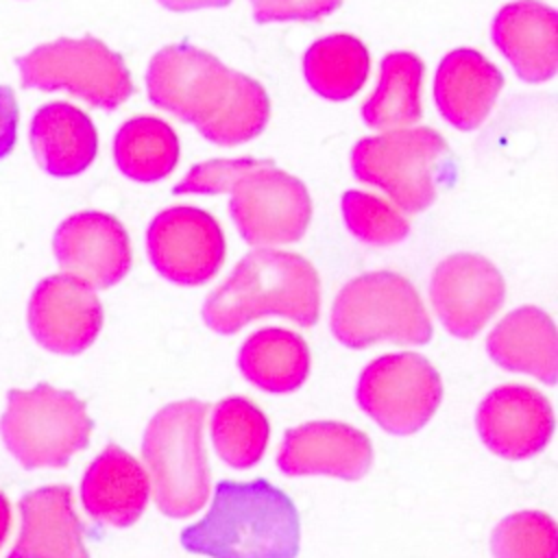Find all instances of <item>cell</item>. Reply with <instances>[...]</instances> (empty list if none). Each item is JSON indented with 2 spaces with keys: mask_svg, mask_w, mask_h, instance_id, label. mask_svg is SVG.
Here are the masks:
<instances>
[{
  "mask_svg": "<svg viewBox=\"0 0 558 558\" xmlns=\"http://www.w3.org/2000/svg\"><path fill=\"white\" fill-rule=\"evenodd\" d=\"M146 92L155 107L194 124L218 146H238L257 137L270 116L268 94L255 78L187 44L155 52L146 72Z\"/></svg>",
  "mask_w": 558,
  "mask_h": 558,
  "instance_id": "1",
  "label": "cell"
},
{
  "mask_svg": "<svg viewBox=\"0 0 558 558\" xmlns=\"http://www.w3.org/2000/svg\"><path fill=\"white\" fill-rule=\"evenodd\" d=\"M174 194L229 192V214L246 244L270 248L296 242L312 218L307 187L272 161L238 157L211 159L194 166L174 187Z\"/></svg>",
  "mask_w": 558,
  "mask_h": 558,
  "instance_id": "2",
  "label": "cell"
},
{
  "mask_svg": "<svg viewBox=\"0 0 558 558\" xmlns=\"http://www.w3.org/2000/svg\"><path fill=\"white\" fill-rule=\"evenodd\" d=\"M299 541L292 499L262 477L218 482L205 517L181 532L185 551L209 558H296Z\"/></svg>",
  "mask_w": 558,
  "mask_h": 558,
  "instance_id": "3",
  "label": "cell"
},
{
  "mask_svg": "<svg viewBox=\"0 0 558 558\" xmlns=\"http://www.w3.org/2000/svg\"><path fill=\"white\" fill-rule=\"evenodd\" d=\"M320 312L316 268L299 253L255 248L205 299L203 320L216 333H235L266 314L312 327Z\"/></svg>",
  "mask_w": 558,
  "mask_h": 558,
  "instance_id": "4",
  "label": "cell"
},
{
  "mask_svg": "<svg viewBox=\"0 0 558 558\" xmlns=\"http://www.w3.org/2000/svg\"><path fill=\"white\" fill-rule=\"evenodd\" d=\"M207 403L183 399L161 408L146 425L142 458L157 508L172 519L198 512L209 499V464L203 447Z\"/></svg>",
  "mask_w": 558,
  "mask_h": 558,
  "instance_id": "5",
  "label": "cell"
},
{
  "mask_svg": "<svg viewBox=\"0 0 558 558\" xmlns=\"http://www.w3.org/2000/svg\"><path fill=\"white\" fill-rule=\"evenodd\" d=\"M331 331L349 349L381 340L425 344L432 340V320L410 279L375 270L351 279L338 292L331 305Z\"/></svg>",
  "mask_w": 558,
  "mask_h": 558,
  "instance_id": "6",
  "label": "cell"
},
{
  "mask_svg": "<svg viewBox=\"0 0 558 558\" xmlns=\"http://www.w3.org/2000/svg\"><path fill=\"white\" fill-rule=\"evenodd\" d=\"M92 427L85 403L50 384L11 390L0 421L2 440L24 469L65 466L89 445Z\"/></svg>",
  "mask_w": 558,
  "mask_h": 558,
  "instance_id": "7",
  "label": "cell"
},
{
  "mask_svg": "<svg viewBox=\"0 0 558 558\" xmlns=\"http://www.w3.org/2000/svg\"><path fill=\"white\" fill-rule=\"evenodd\" d=\"M447 148L432 126L395 129L360 140L351 150V170L357 181L384 190L397 209L418 214L436 198L434 172Z\"/></svg>",
  "mask_w": 558,
  "mask_h": 558,
  "instance_id": "8",
  "label": "cell"
},
{
  "mask_svg": "<svg viewBox=\"0 0 558 558\" xmlns=\"http://www.w3.org/2000/svg\"><path fill=\"white\" fill-rule=\"evenodd\" d=\"M22 87L65 89L92 107L113 111L133 94L124 59L96 37H61L17 59Z\"/></svg>",
  "mask_w": 558,
  "mask_h": 558,
  "instance_id": "9",
  "label": "cell"
},
{
  "mask_svg": "<svg viewBox=\"0 0 558 558\" xmlns=\"http://www.w3.org/2000/svg\"><path fill=\"white\" fill-rule=\"evenodd\" d=\"M360 408L386 432L410 436L438 410L442 381L418 353H388L373 360L357 379Z\"/></svg>",
  "mask_w": 558,
  "mask_h": 558,
  "instance_id": "10",
  "label": "cell"
},
{
  "mask_svg": "<svg viewBox=\"0 0 558 558\" xmlns=\"http://www.w3.org/2000/svg\"><path fill=\"white\" fill-rule=\"evenodd\" d=\"M146 248L157 272L177 286L207 283L227 253L218 220L190 205L159 211L148 227Z\"/></svg>",
  "mask_w": 558,
  "mask_h": 558,
  "instance_id": "11",
  "label": "cell"
},
{
  "mask_svg": "<svg viewBox=\"0 0 558 558\" xmlns=\"http://www.w3.org/2000/svg\"><path fill=\"white\" fill-rule=\"evenodd\" d=\"M429 299L451 336L473 338L504 305L506 283L484 255L453 253L434 268Z\"/></svg>",
  "mask_w": 558,
  "mask_h": 558,
  "instance_id": "12",
  "label": "cell"
},
{
  "mask_svg": "<svg viewBox=\"0 0 558 558\" xmlns=\"http://www.w3.org/2000/svg\"><path fill=\"white\" fill-rule=\"evenodd\" d=\"M28 329L48 351L76 355L94 344L102 327V305L87 283L59 272L41 279L28 301Z\"/></svg>",
  "mask_w": 558,
  "mask_h": 558,
  "instance_id": "13",
  "label": "cell"
},
{
  "mask_svg": "<svg viewBox=\"0 0 558 558\" xmlns=\"http://www.w3.org/2000/svg\"><path fill=\"white\" fill-rule=\"evenodd\" d=\"M52 251L65 275L94 290L120 283L133 262L126 229L102 211H78L65 218L54 231Z\"/></svg>",
  "mask_w": 558,
  "mask_h": 558,
  "instance_id": "14",
  "label": "cell"
},
{
  "mask_svg": "<svg viewBox=\"0 0 558 558\" xmlns=\"http://www.w3.org/2000/svg\"><path fill=\"white\" fill-rule=\"evenodd\" d=\"M475 427L493 453L523 460L547 447L554 434V410L541 390L506 384L484 397L475 414Z\"/></svg>",
  "mask_w": 558,
  "mask_h": 558,
  "instance_id": "15",
  "label": "cell"
},
{
  "mask_svg": "<svg viewBox=\"0 0 558 558\" xmlns=\"http://www.w3.org/2000/svg\"><path fill=\"white\" fill-rule=\"evenodd\" d=\"M373 447L364 432L338 421H312L290 427L277 453L286 475H333L360 480L368 473Z\"/></svg>",
  "mask_w": 558,
  "mask_h": 558,
  "instance_id": "16",
  "label": "cell"
},
{
  "mask_svg": "<svg viewBox=\"0 0 558 558\" xmlns=\"http://www.w3.org/2000/svg\"><path fill=\"white\" fill-rule=\"evenodd\" d=\"M495 46L519 78L543 83L556 74L558 15L536 0H517L499 9L490 26Z\"/></svg>",
  "mask_w": 558,
  "mask_h": 558,
  "instance_id": "17",
  "label": "cell"
},
{
  "mask_svg": "<svg viewBox=\"0 0 558 558\" xmlns=\"http://www.w3.org/2000/svg\"><path fill=\"white\" fill-rule=\"evenodd\" d=\"M148 497V473L118 445L105 447L81 482V499L87 514L111 527L133 525L142 517Z\"/></svg>",
  "mask_w": 558,
  "mask_h": 558,
  "instance_id": "18",
  "label": "cell"
},
{
  "mask_svg": "<svg viewBox=\"0 0 558 558\" xmlns=\"http://www.w3.org/2000/svg\"><path fill=\"white\" fill-rule=\"evenodd\" d=\"M22 530L7 558H89L70 486H41L20 499Z\"/></svg>",
  "mask_w": 558,
  "mask_h": 558,
  "instance_id": "19",
  "label": "cell"
},
{
  "mask_svg": "<svg viewBox=\"0 0 558 558\" xmlns=\"http://www.w3.org/2000/svg\"><path fill=\"white\" fill-rule=\"evenodd\" d=\"M504 87L501 72L477 50H451L438 65L434 98L440 116L460 131L477 129Z\"/></svg>",
  "mask_w": 558,
  "mask_h": 558,
  "instance_id": "20",
  "label": "cell"
},
{
  "mask_svg": "<svg viewBox=\"0 0 558 558\" xmlns=\"http://www.w3.org/2000/svg\"><path fill=\"white\" fill-rule=\"evenodd\" d=\"M31 146L48 174L76 177L96 159L98 133L85 111L54 100L35 111L31 120Z\"/></svg>",
  "mask_w": 558,
  "mask_h": 558,
  "instance_id": "21",
  "label": "cell"
},
{
  "mask_svg": "<svg viewBox=\"0 0 558 558\" xmlns=\"http://www.w3.org/2000/svg\"><path fill=\"white\" fill-rule=\"evenodd\" d=\"M486 351L506 371L534 375L549 386L556 384V327L549 314L534 305H523L506 314L488 333Z\"/></svg>",
  "mask_w": 558,
  "mask_h": 558,
  "instance_id": "22",
  "label": "cell"
},
{
  "mask_svg": "<svg viewBox=\"0 0 558 558\" xmlns=\"http://www.w3.org/2000/svg\"><path fill=\"white\" fill-rule=\"evenodd\" d=\"M240 373L257 388L275 395L292 392L310 375L307 342L281 327H264L251 333L238 353Z\"/></svg>",
  "mask_w": 558,
  "mask_h": 558,
  "instance_id": "23",
  "label": "cell"
},
{
  "mask_svg": "<svg viewBox=\"0 0 558 558\" xmlns=\"http://www.w3.org/2000/svg\"><path fill=\"white\" fill-rule=\"evenodd\" d=\"M425 65L414 52H390L381 59L375 92L362 105V118L371 129L395 131L416 124L423 116Z\"/></svg>",
  "mask_w": 558,
  "mask_h": 558,
  "instance_id": "24",
  "label": "cell"
},
{
  "mask_svg": "<svg viewBox=\"0 0 558 558\" xmlns=\"http://www.w3.org/2000/svg\"><path fill=\"white\" fill-rule=\"evenodd\" d=\"M368 70V48L347 33L318 39L303 57V72L310 87L327 100H347L355 96L364 87Z\"/></svg>",
  "mask_w": 558,
  "mask_h": 558,
  "instance_id": "25",
  "label": "cell"
},
{
  "mask_svg": "<svg viewBox=\"0 0 558 558\" xmlns=\"http://www.w3.org/2000/svg\"><path fill=\"white\" fill-rule=\"evenodd\" d=\"M120 172L137 183L166 179L179 161V137L170 124L153 116L126 120L113 140Z\"/></svg>",
  "mask_w": 558,
  "mask_h": 558,
  "instance_id": "26",
  "label": "cell"
},
{
  "mask_svg": "<svg viewBox=\"0 0 558 558\" xmlns=\"http://www.w3.org/2000/svg\"><path fill=\"white\" fill-rule=\"evenodd\" d=\"M209 434L216 453L233 469L255 466L268 445V418L246 397H227L211 408Z\"/></svg>",
  "mask_w": 558,
  "mask_h": 558,
  "instance_id": "27",
  "label": "cell"
},
{
  "mask_svg": "<svg viewBox=\"0 0 558 558\" xmlns=\"http://www.w3.org/2000/svg\"><path fill=\"white\" fill-rule=\"evenodd\" d=\"M558 530L549 514L523 510L504 517L490 534L495 558H556Z\"/></svg>",
  "mask_w": 558,
  "mask_h": 558,
  "instance_id": "28",
  "label": "cell"
},
{
  "mask_svg": "<svg viewBox=\"0 0 558 558\" xmlns=\"http://www.w3.org/2000/svg\"><path fill=\"white\" fill-rule=\"evenodd\" d=\"M342 216L349 231L366 244L388 246L401 242L410 233L408 218H403L392 203L368 192H344Z\"/></svg>",
  "mask_w": 558,
  "mask_h": 558,
  "instance_id": "29",
  "label": "cell"
},
{
  "mask_svg": "<svg viewBox=\"0 0 558 558\" xmlns=\"http://www.w3.org/2000/svg\"><path fill=\"white\" fill-rule=\"evenodd\" d=\"M253 17L259 24L268 22H314L340 9L342 0H251Z\"/></svg>",
  "mask_w": 558,
  "mask_h": 558,
  "instance_id": "30",
  "label": "cell"
},
{
  "mask_svg": "<svg viewBox=\"0 0 558 558\" xmlns=\"http://www.w3.org/2000/svg\"><path fill=\"white\" fill-rule=\"evenodd\" d=\"M20 107L9 85H0V159H4L17 140Z\"/></svg>",
  "mask_w": 558,
  "mask_h": 558,
  "instance_id": "31",
  "label": "cell"
},
{
  "mask_svg": "<svg viewBox=\"0 0 558 558\" xmlns=\"http://www.w3.org/2000/svg\"><path fill=\"white\" fill-rule=\"evenodd\" d=\"M161 7L177 11V13H185V11H198V9H218V7H227L231 0H157Z\"/></svg>",
  "mask_w": 558,
  "mask_h": 558,
  "instance_id": "32",
  "label": "cell"
},
{
  "mask_svg": "<svg viewBox=\"0 0 558 558\" xmlns=\"http://www.w3.org/2000/svg\"><path fill=\"white\" fill-rule=\"evenodd\" d=\"M9 530H11V506L4 493L0 490V545L7 541Z\"/></svg>",
  "mask_w": 558,
  "mask_h": 558,
  "instance_id": "33",
  "label": "cell"
}]
</instances>
